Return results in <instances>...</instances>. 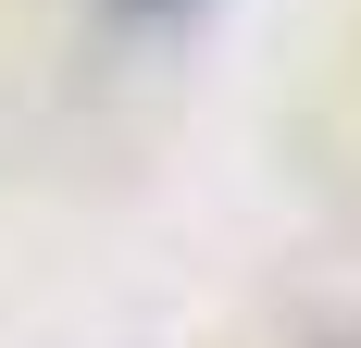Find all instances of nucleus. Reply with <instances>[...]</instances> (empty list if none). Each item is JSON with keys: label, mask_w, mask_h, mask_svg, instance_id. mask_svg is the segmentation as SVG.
<instances>
[{"label": "nucleus", "mask_w": 361, "mask_h": 348, "mask_svg": "<svg viewBox=\"0 0 361 348\" xmlns=\"http://www.w3.org/2000/svg\"><path fill=\"white\" fill-rule=\"evenodd\" d=\"M125 25H175V13H200V0H112Z\"/></svg>", "instance_id": "1"}]
</instances>
